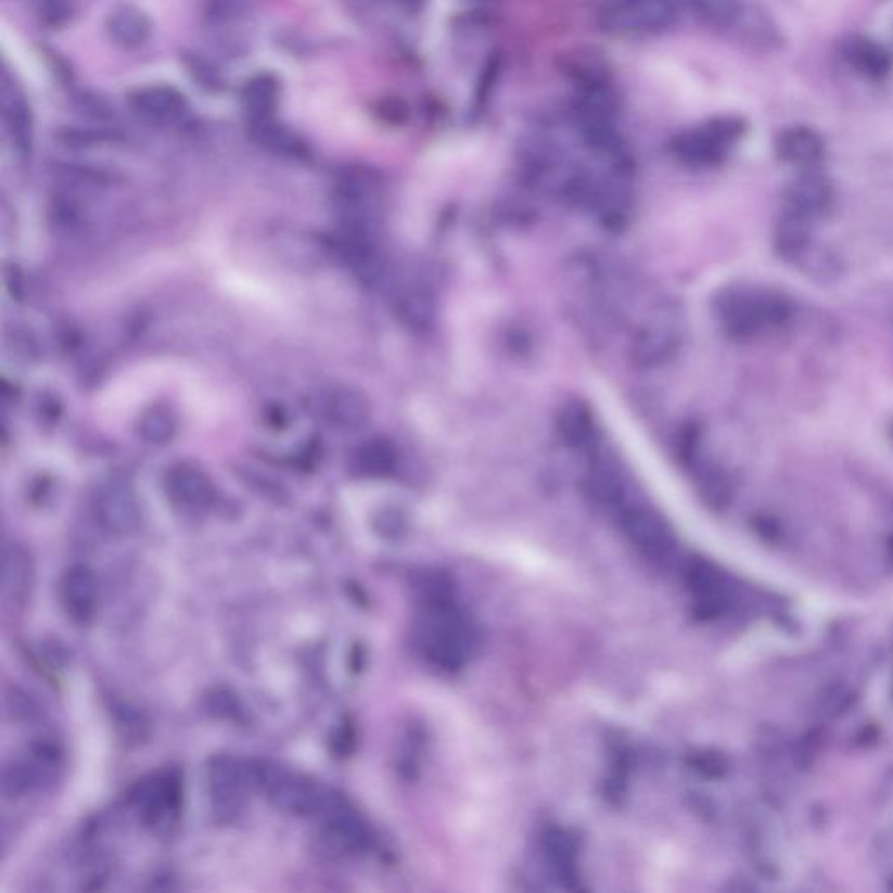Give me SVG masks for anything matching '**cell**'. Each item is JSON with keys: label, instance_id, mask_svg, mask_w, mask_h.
<instances>
[{"label": "cell", "instance_id": "12", "mask_svg": "<svg viewBox=\"0 0 893 893\" xmlns=\"http://www.w3.org/2000/svg\"><path fill=\"white\" fill-rule=\"evenodd\" d=\"M688 588L694 613L702 618H717L733 604V585L719 567L697 560L688 571Z\"/></svg>", "mask_w": 893, "mask_h": 893}, {"label": "cell", "instance_id": "13", "mask_svg": "<svg viewBox=\"0 0 893 893\" xmlns=\"http://www.w3.org/2000/svg\"><path fill=\"white\" fill-rule=\"evenodd\" d=\"M0 116L11 148L20 157L30 156L34 145V114L30 103L10 71H2L0 79Z\"/></svg>", "mask_w": 893, "mask_h": 893}, {"label": "cell", "instance_id": "15", "mask_svg": "<svg viewBox=\"0 0 893 893\" xmlns=\"http://www.w3.org/2000/svg\"><path fill=\"white\" fill-rule=\"evenodd\" d=\"M129 109L138 119L154 126H174L189 116V102L177 88L149 85L129 94Z\"/></svg>", "mask_w": 893, "mask_h": 893}, {"label": "cell", "instance_id": "24", "mask_svg": "<svg viewBox=\"0 0 893 893\" xmlns=\"http://www.w3.org/2000/svg\"><path fill=\"white\" fill-rule=\"evenodd\" d=\"M34 579L30 556L22 545H8L2 560V597L5 605L18 608L27 600Z\"/></svg>", "mask_w": 893, "mask_h": 893}, {"label": "cell", "instance_id": "2", "mask_svg": "<svg viewBox=\"0 0 893 893\" xmlns=\"http://www.w3.org/2000/svg\"><path fill=\"white\" fill-rule=\"evenodd\" d=\"M791 316V304L774 290H726L717 301V318L726 334L749 339L782 327Z\"/></svg>", "mask_w": 893, "mask_h": 893}, {"label": "cell", "instance_id": "30", "mask_svg": "<svg viewBox=\"0 0 893 893\" xmlns=\"http://www.w3.org/2000/svg\"><path fill=\"white\" fill-rule=\"evenodd\" d=\"M395 445L384 438L365 442L353 454V470L365 479H384L396 470Z\"/></svg>", "mask_w": 893, "mask_h": 893}, {"label": "cell", "instance_id": "1", "mask_svg": "<svg viewBox=\"0 0 893 893\" xmlns=\"http://www.w3.org/2000/svg\"><path fill=\"white\" fill-rule=\"evenodd\" d=\"M419 616L413 639L419 653L442 671H458L475 651V630L454 604L450 585L418 594Z\"/></svg>", "mask_w": 893, "mask_h": 893}, {"label": "cell", "instance_id": "20", "mask_svg": "<svg viewBox=\"0 0 893 893\" xmlns=\"http://www.w3.org/2000/svg\"><path fill=\"white\" fill-rule=\"evenodd\" d=\"M109 39L125 51L140 50L152 36V22L137 5L117 4L105 18Z\"/></svg>", "mask_w": 893, "mask_h": 893}, {"label": "cell", "instance_id": "27", "mask_svg": "<svg viewBox=\"0 0 893 893\" xmlns=\"http://www.w3.org/2000/svg\"><path fill=\"white\" fill-rule=\"evenodd\" d=\"M815 220L783 208L775 227V248L787 260H800L812 248V229Z\"/></svg>", "mask_w": 893, "mask_h": 893}, {"label": "cell", "instance_id": "8", "mask_svg": "<svg viewBox=\"0 0 893 893\" xmlns=\"http://www.w3.org/2000/svg\"><path fill=\"white\" fill-rule=\"evenodd\" d=\"M129 801L143 826L166 831L182 812V783L174 774L151 775L133 787Z\"/></svg>", "mask_w": 893, "mask_h": 893}, {"label": "cell", "instance_id": "25", "mask_svg": "<svg viewBox=\"0 0 893 893\" xmlns=\"http://www.w3.org/2000/svg\"><path fill=\"white\" fill-rule=\"evenodd\" d=\"M250 137L264 151L272 152L276 156L303 160L307 156V145L295 131L281 125L275 117L271 119L248 120Z\"/></svg>", "mask_w": 893, "mask_h": 893}, {"label": "cell", "instance_id": "21", "mask_svg": "<svg viewBox=\"0 0 893 893\" xmlns=\"http://www.w3.org/2000/svg\"><path fill=\"white\" fill-rule=\"evenodd\" d=\"M777 154L787 165L812 169L824 160L826 143L814 128L792 126L778 137Z\"/></svg>", "mask_w": 893, "mask_h": 893}, {"label": "cell", "instance_id": "28", "mask_svg": "<svg viewBox=\"0 0 893 893\" xmlns=\"http://www.w3.org/2000/svg\"><path fill=\"white\" fill-rule=\"evenodd\" d=\"M398 320L410 330H424L435 320L436 303L426 286L410 285L398 292L395 298Z\"/></svg>", "mask_w": 893, "mask_h": 893}, {"label": "cell", "instance_id": "14", "mask_svg": "<svg viewBox=\"0 0 893 893\" xmlns=\"http://www.w3.org/2000/svg\"><path fill=\"white\" fill-rule=\"evenodd\" d=\"M679 344L680 329L676 316L658 312L640 327L632 344V356L636 365L651 369L671 360Z\"/></svg>", "mask_w": 893, "mask_h": 893}, {"label": "cell", "instance_id": "22", "mask_svg": "<svg viewBox=\"0 0 893 893\" xmlns=\"http://www.w3.org/2000/svg\"><path fill=\"white\" fill-rule=\"evenodd\" d=\"M543 855L551 875L565 889L578 886V844L570 832L551 829L543 840Z\"/></svg>", "mask_w": 893, "mask_h": 893}, {"label": "cell", "instance_id": "41", "mask_svg": "<svg viewBox=\"0 0 893 893\" xmlns=\"http://www.w3.org/2000/svg\"><path fill=\"white\" fill-rule=\"evenodd\" d=\"M889 557H890V560H892V562H893V533H892V536H890V539H889Z\"/></svg>", "mask_w": 893, "mask_h": 893}, {"label": "cell", "instance_id": "17", "mask_svg": "<svg viewBox=\"0 0 893 893\" xmlns=\"http://www.w3.org/2000/svg\"><path fill=\"white\" fill-rule=\"evenodd\" d=\"M165 485L168 498L183 510H203L214 499L208 475L191 462H180L171 468Z\"/></svg>", "mask_w": 893, "mask_h": 893}, {"label": "cell", "instance_id": "16", "mask_svg": "<svg viewBox=\"0 0 893 893\" xmlns=\"http://www.w3.org/2000/svg\"><path fill=\"white\" fill-rule=\"evenodd\" d=\"M321 410L332 426L344 432H358L369 422L370 401L363 392L349 384H335L323 393Z\"/></svg>", "mask_w": 893, "mask_h": 893}, {"label": "cell", "instance_id": "35", "mask_svg": "<svg viewBox=\"0 0 893 893\" xmlns=\"http://www.w3.org/2000/svg\"><path fill=\"white\" fill-rule=\"evenodd\" d=\"M585 490L591 501L604 508H620L625 499V485L611 468H594L585 479Z\"/></svg>", "mask_w": 893, "mask_h": 893}, {"label": "cell", "instance_id": "6", "mask_svg": "<svg viewBox=\"0 0 893 893\" xmlns=\"http://www.w3.org/2000/svg\"><path fill=\"white\" fill-rule=\"evenodd\" d=\"M206 780L215 812L222 818L237 817L250 795L257 792L255 761L229 754L212 757L206 769Z\"/></svg>", "mask_w": 893, "mask_h": 893}, {"label": "cell", "instance_id": "4", "mask_svg": "<svg viewBox=\"0 0 893 893\" xmlns=\"http://www.w3.org/2000/svg\"><path fill=\"white\" fill-rule=\"evenodd\" d=\"M743 129L745 126L738 117H717L680 133L672 143V151L685 165L711 168L728 156L735 143L742 138Z\"/></svg>", "mask_w": 893, "mask_h": 893}, {"label": "cell", "instance_id": "29", "mask_svg": "<svg viewBox=\"0 0 893 893\" xmlns=\"http://www.w3.org/2000/svg\"><path fill=\"white\" fill-rule=\"evenodd\" d=\"M241 102L248 120L271 119L280 102V80L272 74H258L246 80Z\"/></svg>", "mask_w": 893, "mask_h": 893}, {"label": "cell", "instance_id": "18", "mask_svg": "<svg viewBox=\"0 0 893 893\" xmlns=\"http://www.w3.org/2000/svg\"><path fill=\"white\" fill-rule=\"evenodd\" d=\"M832 200L834 191L831 182L824 175L814 171L794 178L783 192L786 208L812 220L826 215L831 209Z\"/></svg>", "mask_w": 893, "mask_h": 893}, {"label": "cell", "instance_id": "3", "mask_svg": "<svg viewBox=\"0 0 893 893\" xmlns=\"http://www.w3.org/2000/svg\"><path fill=\"white\" fill-rule=\"evenodd\" d=\"M255 780L257 792L275 808L295 817L315 818L330 791L329 787L272 761H255Z\"/></svg>", "mask_w": 893, "mask_h": 893}, {"label": "cell", "instance_id": "34", "mask_svg": "<svg viewBox=\"0 0 893 893\" xmlns=\"http://www.w3.org/2000/svg\"><path fill=\"white\" fill-rule=\"evenodd\" d=\"M698 18L716 28H733L740 25L745 5L742 0H686Z\"/></svg>", "mask_w": 893, "mask_h": 893}, {"label": "cell", "instance_id": "9", "mask_svg": "<svg viewBox=\"0 0 893 893\" xmlns=\"http://www.w3.org/2000/svg\"><path fill=\"white\" fill-rule=\"evenodd\" d=\"M62 765L60 751L53 743H36L18 760L5 765L2 774V792L8 798H23L50 783Z\"/></svg>", "mask_w": 893, "mask_h": 893}, {"label": "cell", "instance_id": "23", "mask_svg": "<svg viewBox=\"0 0 893 893\" xmlns=\"http://www.w3.org/2000/svg\"><path fill=\"white\" fill-rule=\"evenodd\" d=\"M841 54L850 67L869 79H883L892 71V54L886 48L864 36H850L841 40Z\"/></svg>", "mask_w": 893, "mask_h": 893}, {"label": "cell", "instance_id": "40", "mask_svg": "<svg viewBox=\"0 0 893 893\" xmlns=\"http://www.w3.org/2000/svg\"><path fill=\"white\" fill-rule=\"evenodd\" d=\"M398 4L405 5V8H410V10H416L419 5L424 2V0H396Z\"/></svg>", "mask_w": 893, "mask_h": 893}, {"label": "cell", "instance_id": "5", "mask_svg": "<svg viewBox=\"0 0 893 893\" xmlns=\"http://www.w3.org/2000/svg\"><path fill=\"white\" fill-rule=\"evenodd\" d=\"M686 0H611L600 14L605 30L618 36H646L671 27Z\"/></svg>", "mask_w": 893, "mask_h": 893}, {"label": "cell", "instance_id": "32", "mask_svg": "<svg viewBox=\"0 0 893 893\" xmlns=\"http://www.w3.org/2000/svg\"><path fill=\"white\" fill-rule=\"evenodd\" d=\"M177 433L178 416L168 405H152L138 418L137 435L143 444L163 447L171 444Z\"/></svg>", "mask_w": 893, "mask_h": 893}, {"label": "cell", "instance_id": "11", "mask_svg": "<svg viewBox=\"0 0 893 893\" xmlns=\"http://www.w3.org/2000/svg\"><path fill=\"white\" fill-rule=\"evenodd\" d=\"M623 534L648 559L663 562L676 553V536L660 513L649 508H628L622 515Z\"/></svg>", "mask_w": 893, "mask_h": 893}, {"label": "cell", "instance_id": "10", "mask_svg": "<svg viewBox=\"0 0 893 893\" xmlns=\"http://www.w3.org/2000/svg\"><path fill=\"white\" fill-rule=\"evenodd\" d=\"M97 522L112 534H128L140 522V502L133 485L123 476H111L94 494Z\"/></svg>", "mask_w": 893, "mask_h": 893}, {"label": "cell", "instance_id": "31", "mask_svg": "<svg viewBox=\"0 0 893 893\" xmlns=\"http://www.w3.org/2000/svg\"><path fill=\"white\" fill-rule=\"evenodd\" d=\"M557 430L564 444L573 449L587 447L594 436V416L588 405L582 400L565 401L557 416Z\"/></svg>", "mask_w": 893, "mask_h": 893}, {"label": "cell", "instance_id": "19", "mask_svg": "<svg viewBox=\"0 0 893 893\" xmlns=\"http://www.w3.org/2000/svg\"><path fill=\"white\" fill-rule=\"evenodd\" d=\"M63 609L76 623H88L99 608V583L85 565H74L60 587Z\"/></svg>", "mask_w": 893, "mask_h": 893}, {"label": "cell", "instance_id": "33", "mask_svg": "<svg viewBox=\"0 0 893 893\" xmlns=\"http://www.w3.org/2000/svg\"><path fill=\"white\" fill-rule=\"evenodd\" d=\"M564 72L578 89L608 85L609 80L608 62L599 51L591 48H579L567 54L564 59Z\"/></svg>", "mask_w": 893, "mask_h": 893}, {"label": "cell", "instance_id": "42", "mask_svg": "<svg viewBox=\"0 0 893 893\" xmlns=\"http://www.w3.org/2000/svg\"><path fill=\"white\" fill-rule=\"evenodd\" d=\"M890 438H892V442H893V424H892V426H890Z\"/></svg>", "mask_w": 893, "mask_h": 893}, {"label": "cell", "instance_id": "36", "mask_svg": "<svg viewBox=\"0 0 893 893\" xmlns=\"http://www.w3.org/2000/svg\"><path fill=\"white\" fill-rule=\"evenodd\" d=\"M694 475H697L698 493L702 496L703 501L707 507L714 510H723L728 507L731 501V485L725 473L720 472L719 468L709 467L703 464L698 459L693 467Z\"/></svg>", "mask_w": 893, "mask_h": 893}, {"label": "cell", "instance_id": "37", "mask_svg": "<svg viewBox=\"0 0 893 893\" xmlns=\"http://www.w3.org/2000/svg\"><path fill=\"white\" fill-rule=\"evenodd\" d=\"M850 703V691L843 685H834L826 689V693L818 700V711L822 716H835L843 712Z\"/></svg>", "mask_w": 893, "mask_h": 893}, {"label": "cell", "instance_id": "7", "mask_svg": "<svg viewBox=\"0 0 893 893\" xmlns=\"http://www.w3.org/2000/svg\"><path fill=\"white\" fill-rule=\"evenodd\" d=\"M312 820L320 826V838L332 852L356 854L369 849L372 843V834L363 817L343 794L332 789Z\"/></svg>", "mask_w": 893, "mask_h": 893}, {"label": "cell", "instance_id": "39", "mask_svg": "<svg viewBox=\"0 0 893 893\" xmlns=\"http://www.w3.org/2000/svg\"><path fill=\"white\" fill-rule=\"evenodd\" d=\"M381 116H383L387 123H401V120L407 117V107H405L400 100H387L386 103H383V107H381Z\"/></svg>", "mask_w": 893, "mask_h": 893}, {"label": "cell", "instance_id": "26", "mask_svg": "<svg viewBox=\"0 0 893 893\" xmlns=\"http://www.w3.org/2000/svg\"><path fill=\"white\" fill-rule=\"evenodd\" d=\"M574 112L578 117L579 128L614 125L620 112L618 94L614 93L609 85L579 89Z\"/></svg>", "mask_w": 893, "mask_h": 893}, {"label": "cell", "instance_id": "38", "mask_svg": "<svg viewBox=\"0 0 893 893\" xmlns=\"http://www.w3.org/2000/svg\"><path fill=\"white\" fill-rule=\"evenodd\" d=\"M693 766L703 777L719 778L728 771V761L717 752H702L693 757Z\"/></svg>", "mask_w": 893, "mask_h": 893}, {"label": "cell", "instance_id": "43", "mask_svg": "<svg viewBox=\"0 0 893 893\" xmlns=\"http://www.w3.org/2000/svg\"><path fill=\"white\" fill-rule=\"evenodd\" d=\"M890 890H892V892H893V880H892V883H890Z\"/></svg>", "mask_w": 893, "mask_h": 893}]
</instances>
